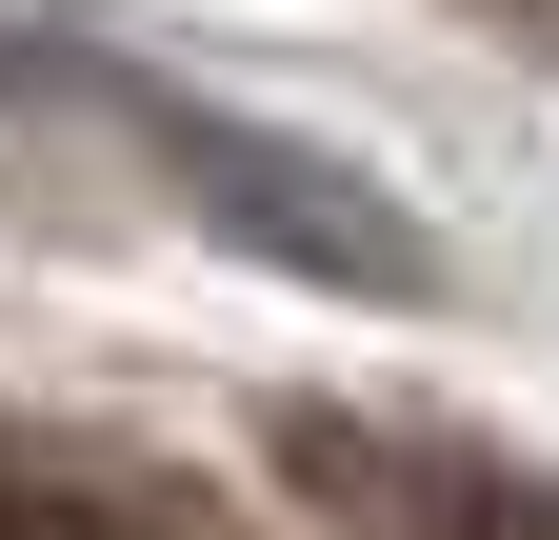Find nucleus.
Returning <instances> with one entry per match:
<instances>
[{
	"mask_svg": "<svg viewBox=\"0 0 559 540\" xmlns=\"http://www.w3.org/2000/svg\"><path fill=\"white\" fill-rule=\"evenodd\" d=\"M140 120V161H160L180 221H221L260 240L280 281H340V301H440V240H419V200L360 180V161H320L300 120H240V101H160V81H100Z\"/></svg>",
	"mask_w": 559,
	"mask_h": 540,
	"instance_id": "1",
	"label": "nucleus"
},
{
	"mask_svg": "<svg viewBox=\"0 0 559 540\" xmlns=\"http://www.w3.org/2000/svg\"><path fill=\"white\" fill-rule=\"evenodd\" d=\"M280 460L340 540H559V501L520 481L500 441H440V421H340V400H280Z\"/></svg>",
	"mask_w": 559,
	"mask_h": 540,
	"instance_id": "2",
	"label": "nucleus"
},
{
	"mask_svg": "<svg viewBox=\"0 0 559 540\" xmlns=\"http://www.w3.org/2000/svg\"><path fill=\"white\" fill-rule=\"evenodd\" d=\"M0 540H60V520H21V501H0Z\"/></svg>",
	"mask_w": 559,
	"mask_h": 540,
	"instance_id": "3",
	"label": "nucleus"
}]
</instances>
